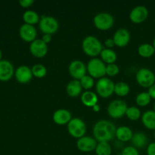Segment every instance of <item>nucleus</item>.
Returning <instances> with one entry per match:
<instances>
[{"label":"nucleus","mask_w":155,"mask_h":155,"mask_svg":"<svg viewBox=\"0 0 155 155\" xmlns=\"http://www.w3.org/2000/svg\"><path fill=\"white\" fill-rule=\"evenodd\" d=\"M117 128L114 124L107 120H101L93 127L94 138L98 142H109L116 136Z\"/></svg>","instance_id":"f257e3e1"},{"label":"nucleus","mask_w":155,"mask_h":155,"mask_svg":"<svg viewBox=\"0 0 155 155\" xmlns=\"http://www.w3.org/2000/svg\"><path fill=\"white\" fill-rule=\"evenodd\" d=\"M82 48L87 55L96 57L101 54L103 50V45L101 41L95 36H87L83 39L82 42Z\"/></svg>","instance_id":"f03ea898"},{"label":"nucleus","mask_w":155,"mask_h":155,"mask_svg":"<svg viewBox=\"0 0 155 155\" xmlns=\"http://www.w3.org/2000/svg\"><path fill=\"white\" fill-rule=\"evenodd\" d=\"M87 71L94 79H101L106 74V65L101 59L93 58L88 62Z\"/></svg>","instance_id":"7ed1b4c3"},{"label":"nucleus","mask_w":155,"mask_h":155,"mask_svg":"<svg viewBox=\"0 0 155 155\" xmlns=\"http://www.w3.org/2000/svg\"><path fill=\"white\" fill-rule=\"evenodd\" d=\"M39 27L44 34H53L59 28L58 21L52 16L43 15L41 17L39 22Z\"/></svg>","instance_id":"20e7f679"},{"label":"nucleus","mask_w":155,"mask_h":155,"mask_svg":"<svg viewBox=\"0 0 155 155\" xmlns=\"http://www.w3.org/2000/svg\"><path fill=\"white\" fill-rule=\"evenodd\" d=\"M68 130L71 136L77 139H80L85 136L86 133V124L80 118H72L68 124Z\"/></svg>","instance_id":"39448f33"},{"label":"nucleus","mask_w":155,"mask_h":155,"mask_svg":"<svg viewBox=\"0 0 155 155\" xmlns=\"http://www.w3.org/2000/svg\"><path fill=\"white\" fill-rule=\"evenodd\" d=\"M128 108L125 101L121 99H116L112 101L107 107V113L114 119H119L126 115L127 110Z\"/></svg>","instance_id":"423d86ee"},{"label":"nucleus","mask_w":155,"mask_h":155,"mask_svg":"<svg viewBox=\"0 0 155 155\" xmlns=\"http://www.w3.org/2000/svg\"><path fill=\"white\" fill-rule=\"evenodd\" d=\"M137 83L144 88H148L155 83V74L148 68H141L137 71L136 75Z\"/></svg>","instance_id":"0eeeda50"},{"label":"nucleus","mask_w":155,"mask_h":155,"mask_svg":"<svg viewBox=\"0 0 155 155\" xmlns=\"http://www.w3.org/2000/svg\"><path fill=\"white\" fill-rule=\"evenodd\" d=\"M115 84L110 79L102 77L96 83L97 93L102 98H108L114 92Z\"/></svg>","instance_id":"6e6552de"},{"label":"nucleus","mask_w":155,"mask_h":155,"mask_svg":"<svg viewBox=\"0 0 155 155\" xmlns=\"http://www.w3.org/2000/svg\"><path fill=\"white\" fill-rule=\"evenodd\" d=\"M94 25L101 30H107L111 28L114 24V18L107 12H100L97 14L93 19Z\"/></svg>","instance_id":"1a4fd4ad"},{"label":"nucleus","mask_w":155,"mask_h":155,"mask_svg":"<svg viewBox=\"0 0 155 155\" xmlns=\"http://www.w3.org/2000/svg\"><path fill=\"white\" fill-rule=\"evenodd\" d=\"M68 71H69L70 75L73 78H74V80H80L86 75L87 66L82 61L74 60L70 64Z\"/></svg>","instance_id":"9d476101"},{"label":"nucleus","mask_w":155,"mask_h":155,"mask_svg":"<svg viewBox=\"0 0 155 155\" xmlns=\"http://www.w3.org/2000/svg\"><path fill=\"white\" fill-rule=\"evenodd\" d=\"M98 142L94 137L91 136H83V137L78 139L77 142V148L82 152L88 153L94 151L96 148Z\"/></svg>","instance_id":"9b49d317"},{"label":"nucleus","mask_w":155,"mask_h":155,"mask_svg":"<svg viewBox=\"0 0 155 155\" xmlns=\"http://www.w3.org/2000/svg\"><path fill=\"white\" fill-rule=\"evenodd\" d=\"M148 17V10L145 6L137 5L130 13V19L135 24L144 22Z\"/></svg>","instance_id":"f8f14e48"},{"label":"nucleus","mask_w":155,"mask_h":155,"mask_svg":"<svg viewBox=\"0 0 155 155\" xmlns=\"http://www.w3.org/2000/svg\"><path fill=\"white\" fill-rule=\"evenodd\" d=\"M30 51L35 57L43 58L48 53V45L42 39H36L30 43Z\"/></svg>","instance_id":"ddd939ff"},{"label":"nucleus","mask_w":155,"mask_h":155,"mask_svg":"<svg viewBox=\"0 0 155 155\" xmlns=\"http://www.w3.org/2000/svg\"><path fill=\"white\" fill-rule=\"evenodd\" d=\"M15 72L14 65L12 62L5 59L0 61V81L6 82L10 80Z\"/></svg>","instance_id":"4468645a"},{"label":"nucleus","mask_w":155,"mask_h":155,"mask_svg":"<svg viewBox=\"0 0 155 155\" xmlns=\"http://www.w3.org/2000/svg\"><path fill=\"white\" fill-rule=\"evenodd\" d=\"M19 35L23 40L31 43L33 41L36 39L37 31L33 25L24 24L20 27Z\"/></svg>","instance_id":"2eb2a0df"},{"label":"nucleus","mask_w":155,"mask_h":155,"mask_svg":"<svg viewBox=\"0 0 155 155\" xmlns=\"http://www.w3.org/2000/svg\"><path fill=\"white\" fill-rule=\"evenodd\" d=\"M15 78L20 83H27L33 78L32 69L27 65H21L15 72Z\"/></svg>","instance_id":"dca6fc26"},{"label":"nucleus","mask_w":155,"mask_h":155,"mask_svg":"<svg viewBox=\"0 0 155 155\" xmlns=\"http://www.w3.org/2000/svg\"><path fill=\"white\" fill-rule=\"evenodd\" d=\"M130 38L131 36L130 31L126 28H119L117 30L113 36L115 45L119 47H124L128 45Z\"/></svg>","instance_id":"f3484780"},{"label":"nucleus","mask_w":155,"mask_h":155,"mask_svg":"<svg viewBox=\"0 0 155 155\" xmlns=\"http://www.w3.org/2000/svg\"><path fill=\"white\" fill-rule=\"evenodd\" d=\"M53 120L56 124L58 125H65L68 124V123L72 119V114L71 111L64 108L58 109L53 114Z\"/></svg>","instance_id":"a211bd4d"},{"label":"nucleus","mask_w":155,"mask_h":155,"mask_svg":"<svg viewBox=\"0 0 155 155\" xmlns=\"http://www.w3.org/2000/svg\"><path fill=\"white\" fill-rule=\"evenodd\" d=\"M133 132L131 129L127 126H121L117 128L116 137L121 142H129L132 140Z\"/></svg>","instance_id":"6ab92c4d"},{"label":"nucleus","mask_w":155,"mask_h":155,"mask_svg":"<svg viewBox=\"0 0 155 155\" xmlns=\"http://www.w3.org/2000/svg\"><path fill=\"white\" fill-rule=\"evenodd\" d=\"M98 98L96 94L92 91H86L81 95V101L86 107H93L98 104Z\"/></svg>","instance_id":"aec40b11"},{"label":"nucleus","mask_w":155,"mask_h":155,"mask_svg":"<svg viewBox=\"0 0 155 155\" xmlns=\"http://www.w3.org/2000/svg\"><path fill=\"white\" fill-rule=\"evenodd\" d=\"M66 90L70 96L75 98V97H77L79 95H80L82 90H83V87H82L80 80H72L67 85Z\"/></svg>","instance_id":"412c9836"},{"label":"nucleus","mask_w":155,"mask_h":155,"mask_svg":"<svg viewBox=\"0 0 155 155\" xmlns=\"http://www.w3.org/2000/svg\"><path fill=\"white\" fill-rule=\"evenodd\" d=\"M142 122L147 129L155 130V111L147 110L142 115Z\"/></svg>","instance_id":"4be33fe9"},{"label":"nucleus","mask_w":155,"mask_h":155,"mask_svg":"<svg viewBox=\"0 0 155 155\" xmlns=\"http://www.w3.org/2000/svg\"><path fill=\"white\" fill-rule=\"evenodd\" d=\"M132 143L135 148H143L148 144V137L146 135L142 132H138L133 134L132 138Z\"/></svg>","instance_id":"5701e85b"},{"label":"nucleus","mask_w":155,"mask_h":155,"mask_svg":"<svg viewBox=\"0 0 155 155\" xmlns=\"http://www.w3.org/2000/svg\"><path fill=\"white\" fill-rule=\"evenodd\" d=\"M100 55H101V60L104 63H107V64H114L117 58V53L111 48H103Z\"/></svg>","instance_id":"b1692460"},{"label":"nucleus","mask_w":155,"mask_h":155,"mask_svg":"<svg viewBox=\"0 0 155 155\" xmlns=\"http://www.w3.org/2000/svg\"><path fill=\"white\" fill-rule=\"evenodd\" d=\"M40 18L37 12L33 10H27L23 15V20L25 24H30V25L34 26V24L39 23Z\"/></svg>","instance_id":"393cba45"},{"label":"nucleus","mask_w":155,"mask_h":155,"mask_svg":"<svg viewBox=\"0 0 155 155\" xmlns=\"http://www.w3.org/2000/svg\"><path fill=\"white\" fill-rule=\"evenodd\" d=\"M138 52L143 58H150L154 54L155 49L153 45L149 43H143L138 48Z\"/></svg>","instance_id":"a878e982"},{"label":"nucleus","mask_w":155,"mask_h":155,"mask_svg":"<svg viewBox=\"0 0 155 155\" xmlns=\"http://www.w3.org/2000/svg\"><path fill=\"white\" fill-rule=\"evenodd\" d=\"M96 155H111L112 148L109 142H98L95 148Z\"/></svg>","instance_id":"bb28decb"},{"label":"nucleus","mask_w":155,"mask_h":155,"mask_svg":"<svg viewBox=\"0 0 155 155\" xmlns=\"http://www.w3.org/2000/svg\"><path fill=\"white\" fill-rule=\"evenodd\" d=\"M130 87L128 83L125 82H118L115 83L114 92L119 96H126L130 93Z\"/></svg>","instance_id":"cd10ccee"},{"label":"nucleus","mask_w":155,"mask_h":155,"mask_svg":"<svg viewBox=\"0 0 155 155\" xmlns=\"http://www.w3.org/2000/svg\"><path fill=\"white\" fill-rule=\"evenodd\" d=\"M151 100V98L148 92H142L137 95L136 98V102L138 105L144 107V106L149 104Z\"/></svg>","instance_id":"c85d7f7f"},{"label":"nucleus","mask_w":155,"mask_h":155,"mask_svg":"<svg viewBox=\"0 0 155 155\" xmlns=\"http://www.w3.org/2000/svg\"><path fill=\"white\" fill-rule=\"evenodd\" d=\"M31 69L33 75L37 78H42L47 74V68L41 64H36L33 65Z\"/></svg>","instance_id":"c756f323"},{"label":"nucleus","mask_w":155,"mask_h":155,"mask_svg":"<svg viewBox=\"0 0 155 155\" xmlns=\"http://www.w3.org/2000/svg\"><path fill=\"white\" fill-rule=\"evenodd\" d=\"M126 115H127V117L129 119L133 121L137 120H139L142 117L140 110L137 107H136V106L128 107Z\"/></svg>","instance_id":"7c9ffc66"},{"label":"nucleus","mask_w":155,"mask_h":155,"mask_svg":"<svg viewBox=\"0 0 155 155\" xmlns=\"http://www.w3.org/2000/svg\"><path fill=\"white\" fill-rule=\"evenodd\" d=\"M80 83L82 85L83 89H85L86 90L92 89L95 85V80L93 77H92L89 75H86L80 80Z\"/></svg>","instance_id":"2f4dec72"},{"label":"nucleus","mask_w":155,"mask_h":155,"mask_svg":"<svg viewBox=\"0 0 155 155\" xmlns=\"http://www.w3.org/2000/svg\"><path fill=\"white\" fill-rule=\"evenodd\" d=\"M120 73V68L116 64H110L106 65V74L109 77H114Z\"/></svg>","instance_id":"473e14b6"},{"label":"nucleus","mask_w":155,"mask_h":155,"mask_svg":"<svg viewBox=\"0 0 155 155\" xmlns=\"http://www.w3.org/2000/svg\"><path fill=\"white\" fill-rule=\"evenodd\" d=\"M121 155H139V152L134 146H127L123 149Z\"/></svg>","instance_id":"72a5a7b5"},{"label":"nucleus","mask_w":155,"mask_h":155,"mask_svg":"<svg viewBox=\"0 0 155 155\" xmlns=\"http://www.w3.org/2000/svg\"><path fill=\"white\" fill-rule=\"evenodd\" d=\"M34 3L33 0H20L19 4L23 8H29Z\"/></svg>","instance_id":"f704fd0d"},{"label":"nucleus","mask_w":155,"mask_h":155,"mask_svg":"<svg viewBox=\"0 0 155 155\" xmlns=\"http://www.w3.org/2000/svg\"><path fill=\"white\" fill-rule=\"evenodd\" d=\"M147 154L155 155V142H151L147 147Z\"/></svg>","instance_id":"c9c22d12"},{"label":"nucleus","mask_w":155,"mask_h":155,"mask_svg":"<svg viewBox=\"0 0 155 155\" xmlns=\"http://www.w3.org/2000/svg\"><path fill=\"white\" fill-rule=\"evenodd\" d=\"M104 45H106V47H107V48H113L115 45V42L114 41L113 38H108V39H106V40L104 41Z\"/></svg>","instance_id":"e433bc0d"},{"label":"nucleus","mask_w":155,"mask_h":155,"mask_svg":"<svg viewBox=\"0 0 155 155\" xmlns=\"http://www.w3.org/2000/svg\"><path fill=\"white\" fill-rule=\"evenodd\" d=\"M51 39H52V36L50 34H44L42 37V40L45 43H46L47 45L51 42Z\"/></svg>","instance_id":"4c0bfd02"},{"label":"nucleus","mask_w":155,"mask_h":155,"mask_svg":"<svg viewBox=\"0 0 155 155\" xmlns=\"http://www.w3.org/2000/svg\"><path fill=\"white\" fill-rule=\"evenodd\" d=\"M148 92L149 93L150 96H151V98H154V99H155V83L152 86H151V87L148 89Z\"/></svg>","instance_id":"58836bf2"},{"label":"nucleus","mask_w":155,"mask_h":155,"mask_svg":"<svg viewBox=\"0 0 155 155\" xmlns=\"http://www.w3.org/2000/svg\"><path fill=\"white\" fill-rule=\"evenodd\" d=\"M93 110H95V111H96V112H98V111H99L100 110V106L98 105V104H96V105H95L93 107Z\"/></svg>","instance_id":"ea45409f"},{"label":"nucleus","mask_w":155,"mask_h":155,"mask_svg":"<svg viewBox=\"0 0 155 155\" xmlns=\"http://www.w3.org/2000/svg\"><path fill=\"white\" fill-rule=\"evenodd\" d=\"M2 50L0 49V61L2 60Z\"/></svg>","instance_id":"a19ab883"},{"label":"nucleus","mask_w":155,"mask_h":155,"mask_svg":"<svg viewBox=\"0 0 155 155\" xmlns=\"http://www.w3.org/2000/svg\"><path fill=\"white\" fill-rule=\"evenodd\" d=\"M153 46H154V49H155V38H154V42H153Z\"/></svg>","instance_id":"79ce46f5"},{"label":"nucleus","mask_w":155,"mask_h":155,"mask_svg":"<svg viewBox=\"0 0 155 155\" xmlns=\"http://www.w3.org/2000/svg\"><path fill=\"white\" fill-rule=\"evenodd\" d=\"M154 110L155 111V104H154Z\"/></svg>","instance_id":"37998d69"},{"label":"nucleus","mask_w":155,"mask_h":155,"mask_svg":"<svg viewBox=\"0 0 155 155\" xmlns=\"http://www.w3.org/2000/svg\"><path fill=\"white\" fill-rule=\"evenodd\" d=\"M154 139H155V130H154Z\"/></svg>","instance_id":"c03bdc74"},{"label":"nucleus","mask_w":155,"mask_h":155,"mask_svg":"<svg viewBox=\"0 0 155 155\" xmlns=\"http://www.w3.org/2000/svg\"><path fill=\"white\" fill-rule=\"evenodd\" d=\"M86 155H92V154H86Z\"/></svg>","instance_id":"a18cd8bd"}]
</instances>
